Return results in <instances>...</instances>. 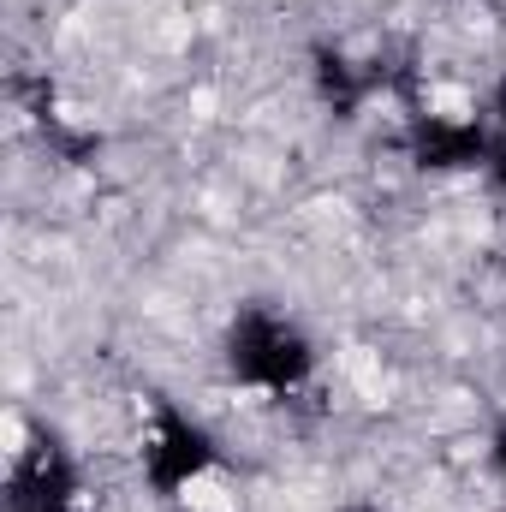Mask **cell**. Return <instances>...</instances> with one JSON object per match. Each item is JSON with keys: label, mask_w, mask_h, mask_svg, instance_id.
<instances>
[{"label": "cell", "mask_w": 506, "mask_h": 512, "mask_svg": "<svg viewBox=\"0 0 506 512\" xmlns=\"http://www.w3.org/2000/svg\"><path fill=\"white\" fill-rule=\"evenodd\" d=\"M316 364V340L280 304H239L221 328V376L251 399H298Z\"/></svg>", "instance_id": "6da1fadb"}, {"label": "cell", "mask_w": 506, "mask_h": 512, "mask_svg": "<svg viewBox=\"0 0 506 512\" xmlns=\"http://www.w3.org/2000/svg\"><path fill=\"white\" fill-rule=\"evenodd\" d=\"M227 471V453H221V435L179 411V405H149L143 411V429H137V477L149 489V501L161 507H191L203 501V489Z\"/></svg>", "instance_id": "7a4b0ae2"}, {"label": "cell", "mask_w": 506, "mask_h": 512, "mask_svg": "<svg viewBox=\"0 0 506 512\" xmlns=\"http://www.w3.org/2000/svg\"><path fill=\"white\" fill-rule=\"evenodd\" d=\"M6 495H12V512H90V477H84V459L54 429H36V441L12 447Z\"/></svg>", "instance_id": "3957f363"}, {"label": "cell", "mask_w": 506, "mask_h": 512, "mask_svg": "<svg viewBox=\"0 0 506 512\" xmlns=\"http://www.w3.org/2000/svg\"><path fill=\"white\" fill-rule=\"evenodd\" d=\"M483 126H489V161H483V173L495 179V185H506V72L483 90Z\"/></svg>", "instance_id": "277c9868"}, {"label": "cell", "mask_w": 506, "mask_h": 512, "mask_svg": "<svg viewBox=\"0 0 506 512\" xmlns=\"http://www.w3.org/2000/svg\"><path fill=\"white\" fill-rule=\"evenodd\" d=\"M489 465H495V477L506 483V423H495V435H489Z\"/></svg>", "instance_id": "5b68a950"}]
</instances>
